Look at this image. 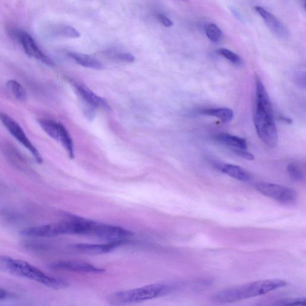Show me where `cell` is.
Returning a JSON list of instances; mask_svg holds the SVG:
<instances>
[{
	"instance_id": "6da1fadb",
	"label": "cell",
	"mask_w": 306,
	"mask_h": 306,
	"mask_svg": "<svg viewBox=\"0 0 306 306\" xmlns=\"http://www.w3.org/2000/svg\"><path fill=\"white\" fill-rule=\"evenodd\" d=\"M256 104L254 113V124L257 135L269 147H274L278 141V134L274 121L272 105L264 86L256 88Z\"/></svg>"
},
{
	"instance_id": "ffe728a7",
	"label": "cell",
	"mask_w": 306,
	"mask_h": 306,
	"mask_svg": "<svg viewBox=\"0 0 306 306\" xmlns=\"http://www.w3.org/2000/svg\"><path fill=\"white\" fill-rule=\"evenodd\" d=\"M6 85L8 90L17 100L21 102H25L27 100V92L19 83L11 80L7 82Z\"/></svg>"
},
{
	"instance_id": "4fadbf2b",
	"label": "cell",
	"mask_w": 306,
	"mask_h": 306,
	"mask_svg": "<svg viewBox=\"0 0 306 306\" xmlns=\"http://www.w3.org/2000/svg\"><path fill=\"white\" fill-rule=\"evenodd\" d=\"M124 242H110L105 244H77L71 247L80 253L89 254H102L110 253L124 244Z\"/></svg>"
},
{
	"instance_id": "4dcf8cb0",
	"label": "cell",
	"mask_w": 306,
	"mask_h": 306,
	"mask_svg": "<svg viewBox=\"0 0 306 306\" xmlns=\"http://www.w3.org/2000/svg\"><path fill=\"white\" fill-rule=\"evenodd\" d=\"M232 11H233L234 15L236 16V17H237V18H238L239 19H241V15H240V14L238 13V11H237L235 9V8H233Z\"/></svg>"
},
{
	"instance_id": "83f0119b",
	"label": "cell",
	"mask_w": 306,
	"mask_h": 306,
	"mask_svg": "<svg viewBox=\"0 0 306 306\" xmlns=\"http://www.w3.org/2000/svg\"><path fill=\"white\" fill-rule=\"evenodd\" d=\"M157 19L162 23L166 27H171L173 25V22L168 17L162 13H157L156 15Z\"/></svg>"
},
{
	"instance_id": "7402d4cb",
	"label": "cell",
	"mask_w": 306,
	"mask_h": 306,
	"mask_svg": "<svg viewBox=\"0 0 306 306\" xmlns=\"http://www.w3.org/2000/svg\"><path fill=\"white\" fill-rule=\"evenodd\" d=\"M54 34L59 36L67 37V38H79L80 33L75 28L70 26H58L54 29Z\"/></svg>"
},
{
	"instance_id": "ba28073f",
	"label": "cell",
	"mask_w": 306,
	"mask_h": 306,
	"mask_svg": "<svg viewBox=\"0 0 306 306\" xmlns=\"http://www.w3.org/2000/svg\"><path fill=\"white\" fill-rule=\"evenodd\" d=\"M133 233L118 226L101 224L94 221L90 236L107 240L110 242H124L130 238Z\"/></svg>"
},
{
	"instance_id": "603a6c76",
	"label": "cell",
	"mask_w": 306,
	"mask_h": 306,
	"mask_svg": "<svg viewBox=\"0 0 306 306\" xmlns=\"http://www.w3.org/2000/svg\"><path fill=\"white\" fill-rule=\"evenodd\" d=\"M217 53L219 55L228 60L234 65L241 66L242 64V59L241 56L234 53L233 51L227 49V48H219V49L217 50Z\"/></svg>"
},
{
	"instance_id": "277c9868",
	"label": "cell",
	"mask_w": 306,
	"mask_h": 306,
	"mask_svg": "<svg viewBox=\"0 0 306 306\" xmlns=\"http://www.w3.org/2000/svg\"><path fill=\"white\" fill-rule=\"evenodd\" d=\"M171 286L156 284L127 291L117 292L110 297L113 304H131L167 295L173 290Z\"/></svg>"
},
{
	"instance_id": "5b68a950",
	"label": "cell",
	"mask_w": 306,
	"mask_h": 306,
	"mask_svg": "<svg viewBox=\"0 0 306 306\" xmlns=\"http://www.w3.org/2000/svg\"><path fill=\"white\" fill-rule=\"evenodd\" d=\"M256 188L263 195L269 197L283 205H293L297 201L296 191L285 186L273 183L262 182L257 183Z\"/></svg>"
},
{
	"instance_id": "f546056e",
	"label": "cell",
	"mask_w": 306,
	"mask_h": 306,
	"mask_svg": "<svg viewBox=\"0 0 306 306\" xmlns=\"http://www.w3.org/2000/svg\"><path fill=\"white\" fill-rule=\"evenodd\" d=\"M280 119H281L282 121L288 123V124H291L292 123L291 120L290 119H287V117L281 116L280 117Z\"/></svg>"
},
{
	"instance_id": "8992f818",
	"label": "cell",
	"mask_w": 306,
	"mask_h": 306,
	"mask_svg": "<svg viewBox=\"0 0 306 306\" xmlns=\"http://www.w3.org/2000/svg\"><path fill=\"white\" fill-rule=\"evenodd\" d=\"M0 121L7 131H9L11 135L30 151L35 159L37 164H42L44 160H43L41 153L28 138L24 131L18 124V123L12 117L2 113H0Z\"/></svg>"
},
{
	"instance_id": "e0dca14e",
	"label": "cell",
	"mask_w": 306,
	"mask_h": 306,
	"mask_svg": "<svg viewBox=\"0 0 306 306\" xmlns=\"http://www.w3.org/2000/svg\"><path fill=\"white\" fill-rule=\"evenodd\" d=\"M203 115L216 117L222 123H228L232 121L234 114L233 111L228 108H207L199 111Z\"/></svg>"
},
{
	"instance_id": "44dd1931",
	"label": "cell",
	"mask_w": 306,
	"mask_h": 306,
	"mask_svg": "<svg viewBox=\"0 0 306 306\" xmlns=\"http://www.w3.org/2000/svg\"><path fill=\"white\" fill-rule=\"evenodd\" d=\"M205 33L208 39L214 43L221 41L223 33L220 28L216 24H209L205 28Z\"/></svg>"
},
{
	"instance_id": "cb8c5ba5",
	"label": "cell",
	"mask_w": 306,
	"mask_h": 306,
	"mask_svg": "<svg viewBox=\"0 0 306 306\" xmlns=\"http://www.w3.org/2000/svg\"><path fill=\"white\" fill-rule=\"evenodd\" d=\"M288 173L291 179L294 181H300L304 177L302 171L295 164H292L288 165Z\"/></svg>"
},
{
	"instance_id": "2e32d148",
	"label": "cell",
	"mask_w": 306,
	"mask_h": 306,
	"mask_svg": "<svg viewBox=\"0 0 306 306\" xmlns=\"http://www.w3.org/2000/svg\"><path fill=\"white\" fill-rule=\"evenodd\" d=\"M215 139L221 144L229 146L231 148L247 149V142L244 138L231 135L230 134L221 133L217 135Z\"/></svg>"
},
{
	"instance_id": "5bb4252c",
	"label": "cell",
	"mask_w": 306,
	"mask_h": 306,
	"mask_svg": "<svg viewBox=\"0 0 306 306\" xmlns=\"http://www.w3.org/2000/svg\"><path fill=\"white\" fill-rule=\"evenodd\" d=\"M214 165L221 173L239 181H248L251 178L248 172L239 166L221 162H214Z\"/></svg>"
},
{
	"instance_id": "3957f363",
	"label": "cell",
	"mask_w": 306,
	"mask_h": 306,
	"mask_svg": "<svg viewBox=\"0 0 306 306\" xmlns=\"http://www.w3.org/2000/svg\"><path fill=\"white\" fill-rule=\"evenodd\" d=\"M0 270L32 280L55 290H62L69 285L65 280L48 276L29 262L6 256H0Z\"/></svg>"
},
{
	"instance_id": "30bf717a",
	"label": "cell",
	"mask_w": 306,
	"mask_h": 306,
	"mask_svg": "<svg viewBox=\"0 0 306 306\" xmlns=\"http://www.w3.org/2000/svg\"><path fill=\"white\" fill-rule=\"evenodd\" d=\"M48 267L51 270L73 271V272L100 273L105 271L103 268L96 267L87 262H57L51 263Z\"/></svg>"
},
{
	"instance_id": "7c38bea8",
	"label": "cell",
	"mask_w": 306,
	"mask_h": 306,
	"mask_svg": "<svg viewBox=\"0 0 306 306\" xmlns=\"http://www.w3.org/2000/svg\"><path fill=\"white\" fill-rule=\"evenodd\" d=\"M75 87L77 94L88 106L94 108H102L107 110H111L110 106L105 99L97 95L86 86L77 84L75 85Z\"/></svg>"
},
{
	"instance_id": "f1b7e54d",
	"label": "cell",
	"mask_w": 306,
	"mask_h": 306,
	"mask_svg": "<svg viewBox=\"0 0 306 306\" xmlns=\"http://www.w3.org/2000/svg\"><path fill=\"white\" fill-rule=\"evenodd\" d=\"M9 296V294L6 290L0 288V300H3L8 298Z\"/></svg>"
},
{
	"instance_id": "4316f807",
	"label": "cell",
	"mask_w": 306,
	"mask_h": 306,
	"mask_svg": "<svg viewBox=\"0 0 306 306\" xmlns=\"http://www.w3.org/2000/svg\"><path fill=\"white\" fill-rule=\"evenodd\" d=\"M231 150H232L234 152L237 154V155L242 157L243 159H247L248 161H254V159H255V157H254L253 154L248 152L247 149L231 148Z\"/></svg>"
},
{
	"instance_id": "d6986e66",
	"label": "cell",
	"mask_w": 306,
	"mask_h": 306,
	"mask_svg": "<svg viewBox=\"0 0 306 306\" xmlns=\"http://www.w3.org/2000/svg\"><path fill=\"white\" fill-rule=\"evenodd\" d=\"M40 126L48 136L56 141H58L60 123H57L50 120L42 119L38 121Z\"/></svg>"
},
{
	"instance_id": "484cf974",
	"label": "cell",
	"mask_w": 306,
	"mask_h": 306,
	"mask_svg": "<svg viewBox=\"0 0 306 306\" xmlns=\"http://www.w3.org/2000/svg\"><path fill=\"white\" fill-rule=\"evenodd\" d=\"M111 56L113 57L114 59L118 60L119 61L131 63L135 61V57L133 55L130 53L126 52H117V53H111Z\"/></svg>"
},
{
	"instance_id": "9c48e42d",
	"label": "cell",
	"mask_w": 306,
	"mask_h": 306,
	"mask_svg": "<svg viewBox=\"0 0 306 306\" xmlns=\"http://www.w3.org/2000/svg\"><path fill=\"white\" fill-rule=\"evenodd\" d=\"M20 234L22 236L35 237H52L65 234L64 222L33 226L25 228Z\"/></svg>"
},
{
	"instance_id": "ac0fdd59",
	"label": "cell",
	"mask_w": 306,
	"mask_h": 306,
	"mask_svg": "<svg viewBox=\"0 0 306 306\" xmlns=\"http://www.w3.org/2000/svg\"><path fill=\"white\" fill-rule=\"evenodd\" d=\"M58 141L61 143L63 147L69 156L70 158L73 159L74 158V149L73 140L70 133L67 129L65 128L64 125L60 123V131Z\"/></svg>"
},
{
	"instance_id": "8fae6325",
	"label": "cell",
	"mask_w": 306,
	"mask_h": 306,
	"mask_svg": "<svg viewBox=\"0 0 306 306\" xmlns=\"http://www.w3.org/2000/svg\"><path fill=\"white\" fill-rule=\"evenodd\" d=\"M255 9L274 35L279 38H285L287 37V28L278 19L262 7L256 6Z\"/></svg>"
},
{
	"instance_id": "d4e9b609",
	"label": "cell",
	"mask_w": 306,
	"mask_h": 306,
	"mask_svg": "<svg viewBox=\"0 0 306 306\" xmlns=\"http://www.w3.org/2000/svg\"><path fill=\"white\" fill-rule=\"evenodd\" d=\"M278 306H303L306 305V299L305 297L300 298H290L280 300L274 304Z\"/></svg>"
},
{
	"instance_id": "52a82bcc",
	"label": "cell",
	"mask_w": 306,
	"mask_h": 306,
	"mask_svg": "<svg viewBox=\"0 0 306 306\" xmlns=\"http://www.w3.org/2000/svg\"><path fill=\"white\" fill-rule=\"evenodd\" d=\"M8 33L12 38L15 39L20 43V44L24 48L25 53L28 56L39 60L40 61L44 63L45 64L47 65H54L52 60L49 57L45 55L40 49L33 37L29 34L24 30H19L18 28H10Z\"/></svg>"
},
{
	"instance_id": "9a60e30c",
	"label": "cell",
	"mask_w": 306,
	"mask_h": 306,
	"mask_svg": "<svg viewBox=\"0 0 306 306\" xmlns=\"http://www.w3.org/2000/svg\"><path fill=\"white\" fill-rule=\"evenodd\" d=\"M68 55L74 59L77 64L83 66V67L99 70L104 68V66L98 60L90 56L85 55V54L69 52Z\"/></svg>"
},
{
	"instance_id": "7a4b0ae2",
	"label": "cell",
	"mask_w": 306,
	"mask_h": 306,
	"mask_svg": "<svg viewBox=\"0 0 306 306\" xmlns=\"http://www.w3.org/2000/svg\"><path fill=\"white\" fill-rule=\"evenodd\" d=\"M287 283L281 279L260 280L217 292L211 297L216 303H230L264 295L277 289L284 288Z\"/></svg>"
}]
</instances>
